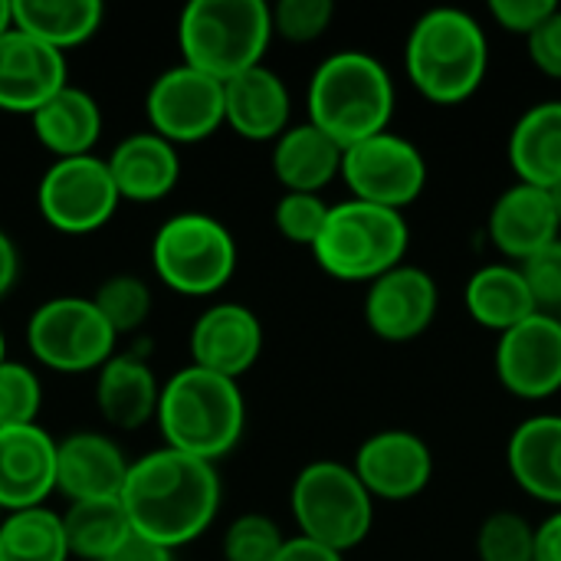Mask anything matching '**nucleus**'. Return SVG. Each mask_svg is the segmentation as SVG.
I'll use <instances>...</instances> for the list:
<instances>
[{"label": "nucleus", "mask_w": 561, "mask_h": 561, "mask_svg": "<svg viewBox=\"0 0 561 561\" xmlns=\"http://www.w3.org/2000/svg\"><path fill=\"white\" fill-rule=\"evenodd\" d=\"M118 500L131 533L178 552L210 529L220 513L224 486L214 463L158 447L128 463Z\"/></svg>", "instance_id": "f257e3e1"}, {"label": "nucleus", "mask_w": 561, "mask_h": 561, "mask_svg": "<svg viewBox=\"0 0 561 561\" xmlns=\"http://www.w3.org/2000/svg\"><path fill=\"white\" fill-rule=\"evenodd\" d=\"M404 69L411 85L434 105L473 99L490 69V39L480 20L460 7L427 10L408 33Z\"/></svg>", "instance_id": "f03ea898"}, {"label": "nucleus", "mask_w": 561, "mask_h": 561, "mask_svg": "<svg viewBox=\"0 0 561 561\" xmlns=\"http://www.w3.org/2000/svg\"><path fill=\"white\" fill-rule=\"evenodd\" d=\"M306 105V122L325 131L335 145L352 148L388 131L394 115V79L378 56L365 49H342L316 66Z\"/></svg>", "instance_id": "7ed1b4c3"}, {"label": "nucleus", "mask_w": 561, "mask_h": 561, "mask_svg": "<svg viewBox=\"0 0 561 561\" xmlns=\"http://www.w3.org/2000/svg\"><path fill=\"white\" fill-rule=\"evenodd\" d=\"M154 421L164 447L217 467L243 437L247 401L240 381L187 365L161 385Z\"/></svg>", "instance_id": "20e7f679"}, {"label": "nucleus", "mask_w": 561, "mask_h": 561, "mask_svg": "<svg viewBox=\"0 0 561 561\" xmlns=\"http://www.w3.org/2000/svg\"><path fill=\"white\" fill-rule=\"evenodd\" d=\"M273 43L270 3L263 0H194L181 10V62L227 82L263 62Z\"/></svg>", "instance_id": "39448f33"}, {"label": "nucleus", "mask_w": 561, "mask_h": 561, "mask_svg": "<svg viewBox=\"0 0 561 561\" xmlns=\"http://www.w3.org/2000/svg\"><path fill=\"white\" fill-rule=\"evenodd\" d=\"M411 227L401 210L342 201L329 207V220L312 247L316 263L342 283H371L408 263Z\"/></svg>", "instance_id": "423d86ee"}, {"label": "nucleus", "mask_w": 561, "mask_h": 561, "mask_svg": "<svg viewBox=\"0 0 561 561\" xmlns=\"http://www.w3.org/2000/svg\"><path fill=\"white\" fill-rule=\"evenodd\" d=\"M289 510L299 536L316 539L335 552L362 546L375 523V500L348 463L316 460L302 467L289 490Z\"/></svg>", "instance_id": "0eeeda50"}, {"label": "nucleus", "mask_w": 561, "mask_h": 561, "mask_svg": "<svg viewBox=\"0 0 561 561\" xmlns=\"http://www.w3.org/2000/svg\"><path fill=\"white\" fill-rule=\"evenodd\" d=\"M151 266L178 296H214L237 273V240L217 217L184 210L154 230Z\"/></svg>", "instance_id": "6e6552de"}, {"label": "nucleus", "mask_w": 561, "mask_h": 561, "mask_svg": "<svg viewBox=\"0 0 561 561\" xmlns=\"http://www.w3.org/2000/svg\"><path fill=\"white\" fill-rule=\"evenodd\" d=\"M118 335L89 296H53L26 322L33 358L59 375L99 371L115 355Z\"/></svg>", "instance_id": "1a4fd4ad"}, {"label": "nucleus", "mask_w": 561, "mask_h": 561, "mask_svg": "<svg viewBox=\"0 0 561 561\" xmlns=\"http://www.w3.org/2000/svg\"><path fill=\"white\" fill-rule=\"evenodd\" d=\"M122 204L105 158H59L36 184V210L59 233H92L105 227Z\"/></svg>", "instance_id": "9d476101"}, {"label": "nucleus", "mask_w": 561, "mask_h": 561, "mask_svg": "<svg viewBox=\"0 0 561 561\" xmlns=\"http://www.w3.org/2000/svg\"><path fill=\"white\" fill-rule=\"evenodd\" d=\"M342 181L355 201L401 210L411 207L427 184V161L421 148L394 131L371 135L342 154Z\"/></svg>", "instance_id": "9b49d317"}, {"label": "nucleus", "mask_w": 561, "mask_h": 561, "mask_svg": "<svg viewBox=\"0 0 561 561\" xmlns=\"http://www.w3.org/2000/svg\"><path fill=\"white\" fill-rule=\"evenodd\" d=\"M145 115L151 125L148 131L161 135L174 148L197 145L224 125V82L178 62L148 85Z\"/></svg>", "instance_id": "f8f14e48"}, {"label": "nucleus", "mask_w": 561, "mask_h": 561, "mask_svg": "<svg viewBox=\"0 0 561 561\" xmlns=\"http://www.w3.org/2000/svg\"><path fill=\"white\" fill-rule=\"evenodd\" d=\"M500 385L523 398L542 401L561 391V319L536 312L496 342Z\"/></svg>", "instance_id": "ddd939ff"}, {"label": "nucleus", "mask_w": 561, "mask_h": 561, "mask_svg": "<svg viewBox=\"0 0 561 561\" xmlns=\"http://www.w3.org/2000/svg\"><path fill=\"white\" fill-rule=\"evenodd\" d=\"M437 306V279L421 266L401 263L368 283L365 322L381 342H414L434 325Z\"/></svg>", "instance_id": "4468645a"}, {"label": "nucleus", "mask_w": 561, "mask_h": 561, "mask_svg": "<svg viewBox=\"0 0 561 561\" xmlns=\"http://www.w3.org/2000/svg\"><path fill=\"white\" fill-rule=\"evenodd\" d=\"M352 470L371 500L408 503L431 486L434 454L411 431H381L358 447Z\"/></svg>", "instance_id": "2eb2a0df"}, {"label": "nucleus", "mask_w": 561, "mask_h": 561, "mask_svg": "<svg viewBox=\"0 0 561 561\" xmlns=\"http://www.w3.org/2000/svg\"><path fill=\"white\" fill-rule=\"evenodd\" d=\"M69 85L66 53L10 26L0 36V112L33 115L59 89Z\"/></svg>", "instance_id": "dca6fc26"}, {"label": "nucleus", "mask_w": 561, "mask_h": 561, "mask_svg": "<svg viewBox=\"0 0 561 561\" xmlns=\"http://www.w3.org/2000/svg\"><path fill=\"white\" fill-rule=\"evenodd\" d=\"M263 355V325L240 302H214L191 329V365L240 381Z\"/></svg>", "instance_id": "f3484780"}, {"label": "nucleus", "mask_w": 561, "mask_h": 561, "mask_svg": "<svg viewBox=\"0 0 561 561\" xmlns=\"http://www.w3.org/2000/svg\"><path fill=\"white\" fill-rule=\"evenodd\" d=\"M56 493V440L39 424L0 427V510L46 506Z\"/></svg>", "instance_id": "a211bd4d"}, {"label": "nucleus", "mask_w": 561, "mask_h": 561, "mask_svg": "<svg viewBox=\"0 0 561 561\" xmlns=\"http://www.w3.org/2000/svg\"><path fill=\"white\" fill-rule=\"evenodd\" d=\"M128 460L122 447L95 431H79L56 440V493L69 503L115 500L125 486Z\"/></svg>", "instance_id": "6ab92c4d"}, {"label": "nucleus", "mask_w": 561, "mask_h": 561, "mask_svg": "<svg viewBox=\"0 0 561 561\" xmlns=\"http://www.w3.org/2000/svg\"><path fill=\"white\" fill-rule=\"evenodd\" d=\"M293 118V99L266 62L224 82V125L247 141H276Z\"/></svg>", "instance_id": "aec40b11"}, {"label": "nucleus", "mask_w": 561, "mask_h": 561, "mask_svg": "<svg viewBox=\"0 0 561 561\" xmlns=\"http://www.w3.org/2000/svg\"><path fill=\"white\" fill-rule=\"evenodd\" d=\"M486 230H490L493 247L510 263H523L533 253L561 240V227L556 220L549 194L542 187H529V184H513L496 197Z\"/></svg>", "instance_id": "412c9836"}, {"label": "nucleus", "mask_w": 561, "mask_h": 561, "mask_svg": "<svg viewBox=\"0 0 561 561\" xmlns=\"http://www.w3.org/2000/svg\"><path fill=\"white\" fill-rule=\"evenodd\" d=\"M105 164H108L118 197L135 201V204L164 201L178 187V178H181L178 148L154 131H135L122 138L105 154Z\"/></svg>", "instance_id": "4be33fe9"}, {"label": "nucleus", "mask_w": 561, "mask_h": 561, "mask_svg": "<svg viewBox=\"0 0 561 561\" xmlns=\"http://www.w3.org/2000/svg\"><path fill=\"white\" fill-rule=\"evenodd\" d=\"M161 385L138 355H112L95 371V408L115 431H138L158 414Z\"/></svg>", "instance_id": "5701e85b"}, {"label": "nucleus", "mask_w": 561, "mask_h": 561, "mask_svg": "<svg viewBox=\"0 0 561 561\" xmlns=\"http://www.w3.org/2000/svg\"><path fill=\"white\" fill-rule=\"evenodd\" d=\"M506 463L523 493L561 510V414L523 421L506 444Z\"/></svg>", "instance_id": "b1692460"}, {"label": "nucleus", "mask_w": 561, "mask_h": 561, "mask_svg": "<svg viewBox=\"0 0 561 561\" xmlns=\"http://www.w3.org/2000/svg\"><path fill=\"white\" fill-rule=\"evenodd\" d=\"M342 154L345 148L325 131L312 122H299L273 141V174L283 191L322 194L335 178H342Z\"/></svg>", "instance_id": "393cba45"}, {"label": "nucleus", "mask_w": 561, "mask_h": 561, "mask_svg": "<svg viewBox=\"0 0 561 561\" xmlns=\"http://www.w3.org/2000/svg\"><path fill=\"white\" fill-rule=\"evenodd\" d=\"M30 125H33L36 141L56 161L82 158V154H92L102 135V108L85 89L66 85L30 115Z\"/></svg>", "instance_id": "a878e982"}, {"label": "nucleus", "mask_w": 561, "mask_h": 561, "mask_svg": "<svg viewBox=\"0 0 561 561\" xmlns=\"http://www.w3.org/2000/svg\"><path fill=\"white\" fill-rule=\"evenodd\" d=\"M510 164L519 184L556 187L561 181V99L539 102L510 131Z\"/></svg>", "instance_id": "bb28decb"}, {"label": "nucleus", "mask_w": 561, "mask_h": 561, "mask_svg": "<svg viewBox=\"0 0 561 561\" xmlns=\"http://www.w3.org/2000/svg\"><path fill=\"white\" fill-rule=\"evenodd\" d=\"M463 302H467V312H470V319L477 325L493 329L500 335L539 312L516 263H486V266H480L467 279Z\"/></svg>", "instance_id": "cd10ccee"}, {"label": "nucleus", "mask_w": 561, "mask_h": 561, "mask_svg": "<svg viewBox=\"0 0 561 561\" xmlns=\"http://www.w3.org/2000/svg\"><path fill=\"white\" fill-rule=\"evenodd\" d=\"M10 16L16 30L66 53L102 30L105 7L99 0H13Z\"/></svg>", "instance_id": "c85d7f7f"}, {"label": "nucleus", "mask_w": 561, "mask_h": 561, "mask_svg": "<svg viewBox=\"0 0 561 561\" xmlns=\"http://www.w3.org/2000/svg\"><path fill=\"white\" fill-rule=\"evenodd\" d=\"M62 533H66L69 556L82 561H105L131 536V523L118 496L85 500V503H69V510L62 513Z\"/></svg>", "instance_id": "c756f323"}, {"label": "nucleus", "mask_w": 561, "mask_h": 561, "mask_svg": "<svg viewBox=\"0 0 561 561\" xmlns=\"http://www.w3.org/2000/svg\"><path fill=\"white\" fill-rule=\"evenodd\" d=\"M62 516L49 506L3 513L0 519V561H69Z\"/></svg>", "instance_id": "7c9ffc66"}, {"label": "nucleus", "mask_w": 561, "mask_h": 561, "mask_svg": "<svg viewBox=\"0 0 561 561\" xmlns=\"http://www.w3.org/2000/svg\"><path fill=\"white\" fill-rule=\"evenodd\" d=\"M89 299L105 316V322L112 325L115 335L141 329L151 316V286L131 273H115V276L102 279Z\"/></svg>", "instance_id": "2f4dec72"}, {"label": "nucleus", "mask_w": 561, "mask_h": 561, "mask_svg": "<svg viewBox=\"0 0 561 561\" xmlns=\"http://www.w3.org/2000/svg\"><path fill=\"white\" fill-rule=\"evenodd\" d=\"M477 559L533 561L536 559V526L513 510L490 513L477 529Z\"/></svg>", "instance_id": "473e14b6"}, {"label": "nucleus", "mask_w": 561, "mask_h": 561, "mask_svg": "<svg viewBox=\"0 0 561 561\" xmlns=\"http://www.w3.org/2000/svg\"><path fill=\"white\" fill-rule=\"evenodd\" d=\"M39 408H43L39 375L23 362L7 358L0 365V427L36 424Z\"/></svg>", "instance_id": "72a5a7b5"}, {"label": "nucleus", "mask_w": 561, "mask_h": 561, "mask_svg": "<svg viewBox=\"0 0 561 561\" xmlns=\"http://www.w3.org/2000/svg\"><path fill=\"white\" fill-rule=\"evenodd\" d=\"M283 542L286 536L270 516L243 513L224 533V561H273Z\"/></svg>", "instance_id": "f704fd0d"}, {"label": "nucleus", "mask_w": 561, "mask_h": 561, "mask_svg": "<svg viewBox=\"0 0 561 561\" xmlns=\"http://www.w3.org/2000/svg\"><path fill=\"white\" fill-rule=\"evenodd\" d=\"M329 207L322 201V194H293V191H283V197L276 201V210H273V224L279 230L283 240L296 243V247H316L325 220H329Z\"/></svg>", "instance_id": "c9c22d12"}, {"label": "nucleus", "mask_w": 561, "mask_h": 561, "mask_svg": "<svg viewBox=\"0 0 561 561\" xmlns=\"http://www.w3.org/2000/svg\"><path fill=\"white\" fill-rule=\"evenodd\" d=\"M335 16L332 0H279L270 7L273 36H283L289 43H316Z\"/></svg>", "instance_id": "e433bc0d"}, {"label": "nucleus", "mask_w": 561, "mask_h": 561, "mask_svg": "<svg viewBox=\"0 0 561 561\" xmlns=\"http://www.w3.org/2000/svg\"><path fill=\"white\" fill-rule=\"evenodd\" d=\"M516 266H519V273L533 293L536 309L561 319V240H556L552 247H546L539 253H533L529 260H523Z\"/></svg>", "instance_id": "4c0bfd02"}, {"label": "nucleus", "mask_w": 561, "mask_h": 561, "mask_svg": "<svg viewBox=\"0 0 561 561\" xmlns=\"http://www.w3.org/2000/svg\"><path fill=\"white\" fill-rule=\"evenodd\" d=\"M559 10L556 0H493L490 3V13L493 20L506 30V33H516V36H529L536 33L552 13Z\"/></svg>", "instance_id": "58836bf2"}, {"label": "nucleus", "mask_w": 561, "mask_h": 561, "mask_svg": "<svg viewBox=\"0 0 561 561\" xmlns=\"http://www.w3.org/2000/svg\"><path fill=\"white\" fill-rule=\"evenodd\" d=\"M526 49L539 72H546L549 79H561V7L536 33L526 36Z\"/></svg>", "instance_id": "ea45409f"}, {"label": "nucleus", "mask_w": 561, "mask_h": 561, "mask_svg": "<svg viewBox=\"0 0 561 561\" xmlns=\"http://www.w3.org/2000/svg\"><path fill=\"white\" fill-rule=\"evenodd\" d=\"M105 561H178L174 559V552L171 549H164V546H158V542H151V539H145V536H138V533H131L112 556Z\"/></svg>", "instance_id": "a19ab883"}, {"label": "nucleus", "mask_w": 561, "mask_h": 561, "mask_svg": "<svg viewBox=\"0 0 561 561\" xmlns=\"http://www.w3.org/2000/svg\"><path fill=\"white\" fill-rule=\"evenodd\" d=\"M273 561H345V556L329 549V546H322V542H316V539L293 536V539L283 542L279 556Z\"/></svg>", "instance_id": "79ce46f5"}, {"label": "nucleus", "mask_w": 561, "mask_h": 561, "mask_svg": "<svg viewBox=\"0 0 561 561\" xmlns=\"http://www.w3.org/2000/svg\"><path fill=\"white\" fill-rule=\"evenodd\" d=\"M533 561H561V510L536 526V559Z\"/></svg>", "instance_id": "37998d69"}, {"label": "nucleus", "mask_w": 561, "mask_h": 561, "mask_svg": "<svg viewBox=\"0 0 561 561\" xmlns=\"http://www.w3.org/2000/svg\"><path fill=\"white\" fill-rule=\"evenodd\" d=\"M16 276H20V253L7 237V230H0V299L13 289Z\"/></svg>", "instance_id": "c03bdc74"}, {"label": "nucleus", "mask_w": 561, "mask_h": 561, "mask_svg": "<svg viewBox=\"0 0 561 561\" xmlns=\"http://www.w3.org/2000/svg\"><path fill=\"white\" fill-rule=\"evenodd\" d=\"M13 26V16H10V0H0V36Z\"/></svg>", "instance_id": "a18cd8bd"}, {"label": "nucleus", "mask_w": 561, "mask_h": 561, "mask_svg": "<svg viewBox=\"0 0 561 561\" xmlns=\"http://www.w3.org/2000/svg\"><path fill=\"white\" fill-rule=\"evenodd\" d=\"M546 194H549V201H552V210H556V220H559V227H561V181L556 184V187H549Z\"/></svg>", "instance_id": "49530a36"}, {"label": "nucleus", "mask_w": 561, "mask_h": 561, "mask_svg": "<svg viewBox=\"0 0 561 561\" xmlns=\"http://www.w3.org/2000/svg\"><path fill=\"white\" fill-rule=\"evenodd\" d=\"M7 362V335H3V329H0V365Z\"/></svg>", "instance_id": "de8ad7c7"}, {"label": "nucleus", "mask_w": 561, "mask_h": 561, "mask_svg": "<svg viewBox=\"0 0 561 561\" xmlns=\"http://www.w3.org/2000/svg\"><path fill=\"white\" fill-rule=\"evenodd\" d=\"M0 519H3V510H0Z\"/></svg>", "instance_id": "09e8293b"}]
</instances>
